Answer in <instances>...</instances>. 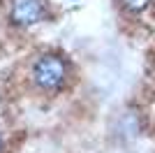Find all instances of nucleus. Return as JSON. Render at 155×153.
Here are the masks:
<instances>
[{"label":"nucleus","mask_w":155,"mask_h":153,"mask_svg":"<svg viewBox=\"0 0 155 153\" xmlns=\"http://www.w3.org/2000/svg\"><path fill=\"white\" fill-rule=\"evenodd\" d=\"M74 70L70 58H65L58 51H39L28 63V81L35 90L44 95H56L70 88Z\"/></svg>","instance_id":"obj_1"},{"label":"nucleus","mask_w":155,"mask_h":153,"mask_svg":"<svg viewBox=\"0 0 155 153\" xmlns=\"http://www.w3.org/2000/svg\"><path fill=\"white\" fill-rule=\"evenodd\" d=\"M49 16L46 0H9V21L21 28L37 25Z\"/></svg>","instance_id":"obj_2"},{"label":"nucleus","mask_w":155,"mask_h":153,"mask_svg":"<svg viewBox=\"0 0 155 153\" xmlns=\"http://www.w3.org/2000/svg\"><path fill=\"white\" fill-rule=\"evenodd\" d=\"M5 151V137H2V134H0V153Z\"/></svg>","instance_id":"obj_4"},{"label":"nucleus","mask_w":155,"mask_h":153,"mask_svg":"<svg viewBox=\"0 0 155 153\" xmlns=\"http://www.w3.org/2000/svg\"><path fill=\"white\" fill-rule=\"evenodd\" d=\"M120 12L130 19H141L146 12H150L155 5V0H116Z\"/></svg>","instance_id":"obj_3"}]
</instances>
